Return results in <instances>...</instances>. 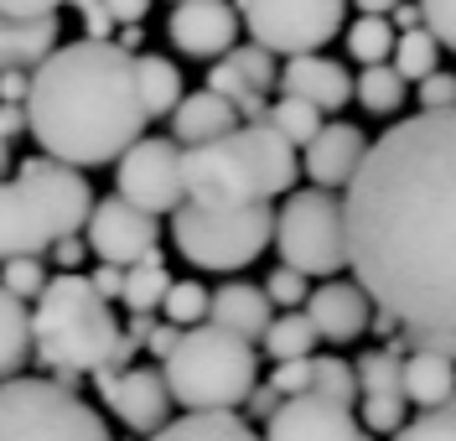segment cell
I'll list each match as a JSON object with an SVG mask.
<instances>
[{
    "label": "cell",
    "instance_id": "cell-4",
    "mask_svg": "<svg viewBox=\"0 0 456 441\" xmlns=\"http://www.w3.org/2000/svg\"><path fill=\"white\" fill-rule=\"evenodd\" d=\"M161 380L171 389V405L187 415H239V405H249L259 389V353L224 327L198 323L176 338Z\"/></svg>",
    "mask_w": 456,
    "mask_h": 441
},
{
    "label": "cell",
    "instance_id": "cell-3",
    "mask_svg": "<svg viewBox=\"0 0 456 441\" xmlns=\"http://www.w3.org/2000/svg\"><path fill=\"white\" fill-rule=\"evenodd\" d=\"M31 353L57 374V384L73 389L84 374L130 369L135 338L119 327L110 301L88 286V275H53L31 306Z\"/></svg>",
    "mask_w": 456,
    "mask_h": 441
},
{
    "label": "cell",
    "instance_id": "cell-50",
    "mask_svg": "<svg viewBox=\"0 0 456 441\" xmlns=\"http://www.w3.org/2000/svg\"><path fill=\"white\" fill-rule=\"evenodd\" d=\"M16 135H27V104H0V141L11 146Z\"/></svg>",
    "mask_w": 456,
    "mask_h": 441
},
{
    "label": "cell",
    "instance_id": "cell-39",
    "mask_svg": "<svg viewBox=\"0 0 456 441\" xmlns=\"http://www.w3.org/2000/svg\"><path fill=\"white\" fill-rule=\"evenodd\" d=\"M265 296H270L275 306H285V312H301V306H306V296H312V286H306V275H296V270L275 265V270H270V281H265Z\"/></svg>",
    "mask_w": 456,
    "mask_h": 441
},
{
    "label": "cell",
    "instance_id": "cell-52",
    "mask_svg": "<svg viewBox=\"0 0 456 441\" xmlns=\"http://www.w3.org/2000/svg\"><path fill=\"white\" fill-rule=\"evenodd\" d=\"M141 42H145L141 27H119V37H114V47H119V53H130V58H141Z\"/></svg>",
    "mask_w": 456,
    "mask_h": 441
},
{
    "label": "cell",
    "instance_id": "cell-29",
    "mask_svg": "<svg viewBox=\"0 0 456 441\" xmlns=\"http://www.w3.org/2000/svg\"><path fill=\"white\" fill-rule=\"evenodd\" d=\"M358 395H404V348H373L358 358Z\"/></svg>",
    "mask_w": 456,
    "mask_h": 441
},
{
    "label": "cell",
    "instance_id": "cell-43",
    "mask_svg": "<svg viewBox=\"0 0 456 441\" xmlns=\"http://www.w3.org/2000/svg\"><path fill=\"white\" fill-rule=\"evenodd\" d=\"M202 88H208V94H218V99H228V104H239L244 94H255V88L233 73V62H228V58H218L213 68H208V84H202Z\"/></svg>",
    "mask_w": 456,
    "mask_h": 441
},
{
    "label": "cell",
    "instance_id": "cell-20",
    "mask_svg": "<svg viewBox=\"0 0 456 441\" xmlns=\"http://www.w3.org/2000/svg\"><path fill=\"white\" fill-rule=\"evenodd\" d=\"M208 323L233 332V338H244V343H255V338H265V327L275 323V317H270V296H265V286L228 281V286H218V291L208 296Z\"/></svg>",
    "mask_w": 456,
    "mask_h": 441
},
{
    "label": "cell",
    "instance_id": "cell-48",
    "mask_svg": "<svg viewBox=\"0 0 456 441\" xmlns=\"http://www.w3.org/2000/svg\"><path fill=\"white\" fill-rule=\"evenodd\" d=\"M88 286L104 296V301H114V296L125 291V270H119V265H99V270L88 275Z\"/></svg>",
    "mask_w": 456,
    "mask_h": 441
},
{
    "label": "cell",
    "instance_id": "cell-38",
    "mask_svg": "<svg viewBox=\"0 0 456 441\" xmlns=\"http://www.w3.org/2000/svg\"><path fill=\"white\" fill-rule=\"evenodd\" d=\"M420 5V27L436 37V47L456 53V0H415Z\"/></svg>",
    "mask_w": 456,
    "mask_h": 441
},
{
    "label": "cell",
    "instance_id": "cell-40",
    "mask_svg": "<svg viewBox=\"0 0 456 441\" xmlns=\"http://www.w3.org/2000/svg\"><path fill=\"white\" fill-rule=\"evenodd\" d=\"M363 421H369V431H399L410 421L404 395H363Z\"/></svg>",
    "mask_w": 456,
    "mask_h": 441
},
{
    "label": "cell",
    "instance_id": "cell-1",
    "mask_svg": "<svg viewBox=\"0 0 456 441\" xmlns=\"http://www.w3.org/2000/svg\"><path fill=\"white\" fill-rule=\"evenodd\" d=\"M347 265L415 332H456V110L389 125L347 182Z\"/></svg>",
    "mask_w": 456,
    "mask_h": 441
},
{
    "label": "cell",
    "instance_id": "cell-22",
    "mask_svg": "<svg viewBox=\"0 0 456 441\" xmlns=\"http://www.w3.org/2000/svg\"><path fill=\"white\" fill-rule=\"evenodd\" d=\"M456 400V363L436 353H404V405L441 411Z\"/></svg>",
    "mask_w": 456,
    "mask_h": 441
},
{
    "label": "cell",
    "instance_id": "cell-25",
    "mask_svg": "<svg viewBox=\"0 0 456 441\" xmlns=\"http://www.w3.org/2000/svg\"><path fill=\"white\" fill-rule=\"evenodd\" d=\"M151 441H259V437L239 415H182V421H167Z\"/></svg>",
    "mask_w": 456,
    "mask_h": 441
},
{
    "label": "cell",
    "instance_id": "cell-19",
    "mask_svg": "<svg viewBox=\"0 0 456 441\" xmlns=\"http://www.w3.org/2000/svg\"><path fill=\"white\" fill-rule=\"evenodd\" d=\"M233 130H239V110H233L228 99H218V94H208V88L182 94V104H176V115H171V141L182 151L224 141Z\"/></svg>",
    "mask_w": 456,
    "mask_h": 441
},
{
    "label": "cell",
    "instance_id": "cell-47",
    "mask_svg": "<svg viewBox=\"0 0 456 441\" xmlns=\"http://www.w3.org/2000/svg\"><path fill=\"white\" fill-rule=\"evenodd\" d=\"M27 94H31V73L27 68L0 73V104H27Z\"/></svg>",
    "mask_w": 456,
    "mask_h": 441
},
{
    "label": "cell",
    "instance_id": "cell-26",
    "mask_svg": "<svg viewBox=\"0 0 456 441\" xmlns=\"http://www.w3.org/2000/svg\"><path fill=\"white\" fill-rule=\"evenodd\" d=\"M167 291H171V270L161 265V255H151V260L125 270V291H119V301H125L135 317H151V312L167 301Z\"/></svg>",
    "mask_w": 456,
    "mask_h": 441
},
{
    "label": "cell",
    "instance_id": "cell-23",
    "mask_svg": "<svg viewBox=\"0 0 456 441\" xmlns=\"http://www.w3.org/2000/svg\"><path fill=\"white\" fill-rule=\"evenodd\" d=\"M135 84H141L145 119H171L176 115V104H182V73H176L171 58L141 53V58H135Z\"/></svg>",
    "mask_w": 456,
    "mask_h": 441
},
{
    "label": "cell",
    "instance_id": "cell-54",
    "mask_svg": "<svg viewBox=\"0 0 456 441\" xmlns=\"http://www.w3.org/2000/svg\"><path fill=\"white\" fill-rule=\"evenodd\" d=\"M395 16H399L395 27H404V31H415V27H420V5H410V0H404V5H395Z\"/></svg>",
    "mask_w": 456,
    "mask_h": 441
},
{
    "label": "cell",
    "instance_id": "cell-14",
    "mask_svg": "<svg viewBox=\"0 0 456 441\" xmlns=\"http://www.w3.org/2000/svg\"><path fill=\"white\" fill-rule=\"evenodd\" d=\"M259 441H373L369 431H358V421L347 405H332L322 395H296V400H281L265 437Z\"/></svg>",
    "mask_w": 456,
    "mask_h": 441
},
{
    "label": "cell",
    "instance_id": "cell-24",
    "mask_svg": "<svg viewBox=\"0 0 456 441\" xmlns=\"http://www.w3.org/2000/svg\"><path fill=\"white\" fill-rule=\"evenodd\" d=\"M27 353H31V312L27 301L0 286V380H16L27 369Z\"/></svg>",
    "mask_w": 456,
    "mask_h": 441
},
{
    "label": "cell",
    "instance_id": "cell-17",
    "mask_svg": "<svg viewBox=\"0 0 456 441\" xmlns=\"http://www.w3.org/2000/svg\"><path fill=\"white\" fill-rule=\"evenodd\" d=\"M301 312L312 317L316 338H327V343H353V338H363L369 323H373L369 291L353 286V281H327V286H316Z\"/></svg>",
    "mask_w": 456,
    "mask_h": 441
},
{
    "label": "cell",
    "instance_id": "cell-11",
    "mask_svg": "<svg viewBox=\"0 0 456 441\" xmlns=\"http://www.w3.org/2000/svg\"><path fill=\"white\" fill-rule=\"evenodd\" d=\"M57 239L68 234L57 224V213L47 208V198L21 176L0 182V265L27 260V255H47Z\"/></svg>",
    "mask_w": 456,
    "mask_h": 441
},
{
    "label": "cell",
    "instance_id": "cell-18",
    "mask_svg": "<svg viewBox=\"0 0 456 441\" xmlns=\"http://www.w3.org/2000/svg\"><path fill=\"white\" fill-rule=\"evenodd\" d=\"M281 94L285 99H301V104H312V110H342L347 99H353V73L342 68V62L322 58V53H312V58H285L281 68Z\"/></svg>",
    "mask_w": 456,
    "mask_h": 441
},
{
    "label": "cell",
    "instance_id": "cell-6",
    "mask_svg": "<svg viewBox=\"0 0 456 441\" xmlns=\"http://www.w3.org/2000/svg\"><path fill=\"white\" fill-rule=\"evenodd\" d=\"M0 441H114L99 411L57 380H0Z\"/></svg>",
    "mask_w": 456,
    "mask_h": 441
},
{
    "label": "cell",
    "instance_id": "cell-7",
    "mask_svg": "<svg viewBox=\"0 0 456 441\" xmlns=\"http://www.w3.org/2000/svg\"><path fill=\"white\" fill-rule=\"evenodd\" d=\"M275 249L281 265L296 275H338L347 270V213H342L338 192H290L275 213Z\"/></svg>",
    "mask_w": 456,
    "mask_h": 441
},
{
    "label": "cell",
    "instance_id": "cell-51",
    "mask_svg": "<svg viewBox=\"0 0 456 441\" xmlns=\"http://www.w3.org/2000/svg\"><path fill=\"white\" fill-rule=\"evenodd\" d=\"M176 338H182V327H171V323H161V327H151V338H145V348L156 353L161 363L171 358V348H176Z\"/></svg>",
    "mask_w": 456,
    "mask_h": 441
},
{
    "label": "cell",
    "instance_id": "cell-31",
    "mask_svg": "<svg viewBox=\"0 0 456 441\" xmlns=\"http://www.w3.org/2000/svg\"><path fill=\"white\" fill-rule=\"evenodd\" d=\"M265 125H270L281 141H290L296 151H306L316 135H322V125H327V119H322V110H312V104H301V99H285V94H281V99H275V110L265 115Z\"/></svg>",
    "mask_w": 456,
    "mask_h": 441
},
{
    "label": "cell",
    "instance_id": "cell-15",
    "mask_svg": "<svg viewBox=\"0 0 456 441\" xmlns=\"http://www.w3.org/2000/svg\"><path fill=\"white\" fill-rule=\"evenodd\" d=\"M16 176L21 182H31L42 198H47V208L57 213V224H62V234H84L88 229V213H94V187H88V176L78 172V167H62V161H53V156H27L21 167H16Z\"/></svg>",
    "mask_w": 456,
    "mask_h": 441
},
{
    "label": "cell",
    "instance_id": "cell-2",
    "mask_svg": "<svg viewBox=\"0 0 456 441\" xmlns=\"http://www.w3.org/2000/svg\"><path fill=\"white\" fill-rule=\"evenodd\" d=\"M135 58L114 42H68L31 73L27 135L62 167H110L145 141Z\"/></svg>",
    "mask_w": 456,
    "mask_h": 441
},
{
    "label": "cell",
    "instance_id": "cell-12",
    "mask_svg": "<svg viewBox=\"0 0 456 441\" xmlns=\"http://www.w3.org/2000/svg\"><path fill=\"white\" fill-rule=\"evenodd\" d=\"M99 384V400L110 405L114 421H125L130 431L141 437H156L171 421V389L161 380V369H119V374H94Z\"/></svg>",
    "mask_w": 456,
    "mask_h": 441
},
{
    "label": "cell",
    "instance_id": "cell-49",
    "mask_svg": "<svg viewBox=\"0 0 456 441\" xmlns=\"http://www.w3.org/2000/svg\"><path fill=\"white\" fill-rule=\"evenodd\" d=\"M114 16V27H141L145 11H151V0H104Z\"/></svg>",
    "mask_w": 456,
    "mask_h": 441
},
{
    "label": "cell",
    "instance_id": "cell-41",
    "mask_svg": "<svg viewBox=\"0 0 456 441\" xmlns=\"http://www.w3.org/2000/svg\"><path fill=\"white\" fill-rule=\"evenodd\" d=\"M415 99H420V115H446V110H456V78L430 73L426 84H415Z\"/></svg>",
    "mask_w": 456,
    "mask_h": 441
},
{
    "label": "cell",
    "instance_id": "cell-27",
    "mask_svg": "<svg viewBox=\"0 0 456 441\" xmlns=\"http://www.w3.org/2000/svg\"><path fill=\"white\" fill-rule=\"evenodd\" d=\"M265 353L275 358V363H296V358H312L316 353V327L306 312H285V317H275V323L265 327Z\"/></svg>",
    "mask_w": 456,
    "mask_h": 441
},
{
    "label": "cell",
    "instance_id": "cell-21",
    "mask_svg": "<svg viewBox=\"0 0 456 441\" xmlns=\"http://www.w3.org/2000/svg\"><path fill=\"white\" fill-rule=\"evenodd\" d=\"M53 53H57V16H42V21L0 16V73H11V68L37 73Z\"/></svg>",
    "mask_w": 456,
    "mask_h": 441
},
{
    "label": "cell",
    "instance_id": "cell-35",
    "mask_svg": "<svg viewBox=\"0 0 456 441\" xmlns=\"http://www.w3.org/2000/svg\"><path fill=\"white\" fill-rule=\"evenodd\" d=\"M47 265H42V255H27V260H5L0 265V286L16 296V301H37V296L47 291Z\"/></svg>",
    "mask_w": 456,
    "mask_h": 441
},
{
    "label": "cell",
    "instance_id": "cell-45",
    "mask_svg": "<svg viewBox=\"0 0 456 441\" xmlns=\"http://www.w3.org/2000/svg\"><path fill=\"white\" fill-rule=\"evenodd\" d=\"M68 0H0V16L11 21H42V16H57Z\"/></svg>",
    "mask_w": 456,
    "mask_h": 441
},
{
    "label": "cell",
    "instance_id": "cell-28",
    "mask_svg": "<svg viewBox=\"0 0 456 441\" xmlns=\"http://www.w3.org/2000/svg\"><path fill=\"white\" fill-rule=\"evenodd\" d=\"M389 68H395L404 84H426L430 73H441V47H436V37H430L426 27L399 31V37H395V58H389Z\"/></svg>",
    "mask_w": 456,
    "mask_h": 441
},
{
    "label": "cell",
    "instance_id": "cell-5",
    "mask_svg": "<svg viewBox=\"0 0 456 441\" xmlns=\"http://www.w3.org/2000/svg\"><path fill=\"white\" fill-rule=\"evenodd\" d=\"M171 244L198 270H244L275 244V208L255 203L239 213H202L182 203L171 213Z\"/></svg>",
    "mask_w": 456,
    "mask_h": 441
},
{
    "label": "cell",
    "instance_id": "cell-16",
    "mask_svg": "<svg viewBox=\"0 0 456 441\" xmlns=\"http://www.w3.org/2000/svg\"><path fill=\"white\" fill-rule=\"evenodd\" d=\"M363 156H369V135H363L358 125H347V119H332V125H322V135L306 146L301 172L312 176V187L338 192V187H347V182L358 176Z\"/></svg>",
    "mask_w": 456,
    "mask_h": 441
},
{
    "label": "cell",
    "instance_id": "cell-34",
    "mask_svg": "<svg viewBox=\"0 0 456 441\" xmlns=\"http://www.w3.org/2000/svg\"><path fill=\"white\" fill-rule=\"evenodd\" d=\"M208 296L213 291H202L198 281H171V291H167V301H161V312H167V323L171 327H198V323H208Z\"/></svg>",
    "mask_w": 456,
    "mask_h": 441
},
{
    "label": "cell",
    "instance_id": "cell-42",
    "mask_svg": "<svg viewBox=\"0 0 456 441\" xmlns=\"http://www.w3.org/2000/svg\"><path fill=\"white\" fill-rule=\"evenodd\" d=\"M270 389H275L281 400H296V395H306V389H312V358L275 363V380H270Z\"/></svg>",
    "mask_w": 456,
    "mask_h": 441
},
{
    "label": "cell",
    "instance_id": "cell-8",
    "mask_svg": "<svg viewBox=\"0 0 456 441\" xmlns=\"http://www.w3.org/2000/svg\"><path fill=\"white\" fill-rule=\"evenodd\" d=\"M239 27L270 58H312L347 27V0H239Z\"/></svg>",
    "mask_w": 456,
    "mask_h": 441
},
{
    "label": "cell",
    "instance_id": "cell-44",
    "mask_svg": "<svg viewBox=\"0 0 456 441\" xmlns=\"http://www.w3.org/2000/svg\"><path fill=\"white\" fill-rule=\"evenodd\" d=\"M78 5V16H84V31H88V42H114V16H110V5L104 0H73Z\"/></svg>",
    "mask_w": 456,
    "mask_h": 441
},
{
    "label": "cell",
    "instance_id": "cell-13",
    "mask_svg": "<svg viewBox=\"0 0 456 441\" xmlns=\"http://www.w3.org/2000/svg\"><path fill=\"white\" fill-rule=\"evenodd\" d=\"M239 5L233 0H182L171 5L167 37L182 58H228L233 53V37H239Z\"/></svg>",
    "mask_w": 456,
    "mask_h": 441
},
{
    "label": "cell",
    "instance_id": "cell-9",
    "mask_svg": "<svg viewBox=\"0 0 456 441\" xmlns=\"http://www.w3.org/2000/svg\"><path fill=\"white\" fill-rule=\"evenodd\" d=\"M114 198H125L130 208H141L151 218L176 213L187 203L182 187V146L171 135H145L114 161Z\"/></svg>",
    "mask_w": 456,
    "mask_h": 441
},
{
    "label": "cell",
    "instance_id": "cell-53",
    "mask_svg": "<svg viewBox=\"0 0 456 441\" xmlns=\"http://www.w3.org/2000/svg\"><path fill=\"white\" fill-rule=\"evenodd\" d=\"M358 5V16H389L395 5H404V0H353Z\"/></svg>",
    "mask_w": 456,
    "mask_h": 441
},
{
    "label": "cell",
    "instance_id": "cell-46",
    "mask_svg": "<svg viewBox=\"0 0 456 441\" xmlns=\"http://www.w3.org/2000/svg\"><path fill=\"white\" fill-rule=\"evenodd\" d=\"M57 265H62V275H78V265H84V255H88V244H84V234H68V239H57L53 249H47Z\"/></svg>",
    "mask_w": 456,
    "mask_h": 441
},
{
    "label": "cell",
    "instance_id": "cell-33",
    "mask_svg": "<svg viewBox=\"0 0 456 441\" xmlns=\"http://www.w3.org/2000/svg\"><path fill=\"white\" fill-rule=\"evenodd\" d=\"M312 395L353 411V400H358V374H353V363H342V358H312Z\"/></svg>",
    "mask_w": 456,
    "mask_h": 441
},
{
    "label": "cell",
    "instance_id": "cell-37",
    "mask_svg": "<svg viewBox=\"0 0 456 441\" xmlns=\"http://www.w3.org/2000/svg\"><path fill=\"white\" fill-rule=\"evenodd\" d=\"M395 441H456V400L441 411H426L415 421H404L395 431Z\"/></svg>",
    "mask_w": 456,
    "mask_h": 441
},
{
    "label": "cell",
    "instance_id": "cell-36",
    "mask_svg": "<svg viewBox=\"0 0 456 441\" xmlns=\"http://www.w3.org/2000/svg\"><path fill=\"white\" fill-rule=\"evenodd\" d=\"M228 62H233V73L255 88V94H270V88L281 84V68H275V58H270L265 47H255V42H249V47H239V42H233Z\"/></svg>",
    "mask_w": 456,
    "mask_h": 441
},
{
    "label": "cell",
    "instance_id": "cell-56",
    "mask_svg": "<svg viewBox=\"0 0 456 441\" xmlns=\"http://www.w3.org/2000/svg\"><path fill=\"white\" fill-rule=\"evenodd\" d=\"M171 5H182V0H171Z\"/></svg>",
    "mask_w": 456,
    "mask_h": 441
},
{
    "label": "cell",
    "instance_id": "cell-10",
    "mask_svg": "<svg viewBox=\"0 0 456 441\" xmlns=\"http://www.w3.org/2000/svg\"><path fill=\"white\" fill-rule=\"evenodd\" d=\"M156 239H161V224L151 213H141V208H130L125 198H99L84 229L88 255H99V265H119V270L161 255Z\"/></svg>",
    "mask_w": 456,
    "mask_h": 441
},
{
    "label": "cell",
    "instance_id": "cell-30",
    "mask_svg": "<svg viewBox=\"0 0 456 441\" xmlns=\"http://www.w3.org/2000/svg\"><path fill=\"white\" fill-rule=\"evenodd\" d=\"M347 53L363 68H384V62L395 58V21L389 16H358L347 27Z\"/></svg>",
    "mask_w": 456,
    "mask_h": 441
},
{
    "label": "cell",
    "instance_id": "cell-32",
    "mask_svg": "<svg viewBox=\"0 0 456 441\" xmlns=\"http://www.w3.org/2000/svg\"><path fill=\"white\" fill-rule=\"evenodd\" d=\"M353 99H358L369 115L389 119L399 104H404V78H399L389 62H384V68H363V73H358V84H353Z\"/></svg>",
    "mask_w": 456,
    "mask_h": 441
},
{
    "label": "cell",
    "instance_id": "cell-55",
    "mask_svg": "<svg viewBox=\"0 0 456 441\" xmlns=\"http://www.w3.org/2000/svg\"><path fill=\"white\" fill-rule=\"evenodd\" d=\"M5 172H11V146L0 141V182H5Z\"/></svg>",
    "mask_w": 456,
    "mask_h": 441
}]
</instances>
